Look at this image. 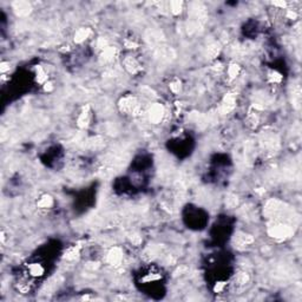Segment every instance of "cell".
Returning <instances> with one entry per match:
<instances>
[{
    "mask_svg": "<svg viewBox=\"0 0 302 302\" xmlns=\"http://www.w3.org/2000/svg\"><path fill=\"white\" fill-rule=\"evenodd\" d=\"M120 253L118 251V250H113L112 253H111V255H110V261L112 262V263H117L119 260H120Z\"/></svg>",
    "mask_w": 302,
    "mask_h": 302,
    "instance_id": "cell-1",
    "label": "cell"
},
{
    "mask_svg": "<svg viewBox=\"0 0 302 302\" xmlns=\"http://www.w3.org/2000/svg\"><path fill=\"white\" fill-rule=\"evenodd\" d=\"M86 37H88V31H86V30H79V31L77 32V34H76V38H77L78 41L85 39Z\"/></svg>",
    "mask_w": 302,
    "mask_h": 302,
    "instance_id": "cell-2",
    "label": "cell"
}]
</instances>
